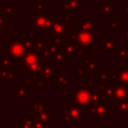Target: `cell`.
I'll return each instance as SVG.
<instances>
[{"instance_id": "obj_6", "label": "cell", "mask_w": 128, "mask_h": 128, "mask_svg": "<svg viewBox=\"0 0 128 128\" xmlns=\"http://www.w3.org/2000/svg\"><path fill=\"white\" fill-rule=\"evenodd\" d=\"M63 52H64V54L67 58H79L78 56H81L82 49L78 45L76 46L75 44H73L71 42H68V43L64 44Z\"/></svg>"}, {"instance_id": "obj_12", "label": "cell", "mask_w": 128, "mask_h": 128, "mask_svg": "<svg viewBox=\"0 0 128 128\" xmlns=\"http://www.w3.org/2000/svg\"><path fill=\"white\" fill-rule=\"evenodd\" d=\"M65 24L62 22V21H55L54 24L52 25V32L57 35V36H63V32H65Z\"/></svg>"}, {"instance_id": "obj_7", "label": "cell", "mask_w": 128, "mask_h": 128, "mask_svg": "<svg viewBox=\"0 0 128 128\" xmlns=\"http://www.w3.org/2000/svg\"><path fill=\"white\" fill-rule=\"evenodd\" d=\"M97 60H95L92 56L89 57H83L82 58V67L84 68L85 72L88 73H94L98 70V64Z\"/></svg>"}, {"instance_id": "obj_19", "label": "cell", "mask_w": 128, "mask_h": 128, "mask_svg": "<svg viewBox=\"0 0 128 128\" xmlns=\"http://www.w3.org/2000/svg\"><path fill=\"white\" fill-rule=\"evenodd\" d=\"M122 41H128V28H123L121 33Z\"/></svg>"}, {"instance_id": "obj_14", "label": "cell", "mask_w": 128, "mask_h": 128, "mask_svg": "<svg viewBox=\"0 0 128 128\" xmlns=\"http://www.w3.org/2000/svg\"><path fill=\"white\" fill-rule=\"evenodd\" d=\"M54 59H55V62L56 63H59V64H65L66 63V56H65V54H64V52L63 51H61V50H57L54 54Z\"/></svg>"}, {"instance_id": "obj_1", "label": "cell", "mask_w": 128, "mask_h": 128, "mask_svg": "<svg viewBox=\"0 0 128 128\" xmlns=\"http://www.w3.org/2000/svg\"><path fill=\"white\" fill-rule=\"evenodd\" d=\"M72 104L80 109H87L92 104V89L77 88L72 92Z\"/></svg>"}, {"instance_id": "obj_16", "label": "cell", "mask_w": 128, "mask_h": 128, "mask_svg": "<svg viewBox=\"0 0 128 128\" xmlns=\"http://www.w3.org/2000/svg\"><path fill=\"white\" fill-rule=\"evenodd\" d=\"M55 72H56V68L54 65L51 66H47L45 68V70L43 71L44 75L46 76L47 79H51V78H55Z\"/></svg>"}, {"instance_id": "obj_5", "label": "cell", "mask_w": 128, "mask_h": 128, "mask_svg": "<svg viewBox=\"0 0 128 128\" xmlns=\"http://www.w3.org/2000/svg\"><path fill=\"white\" fill-rule=\"evenodd\" d=\"M113 99L116 102L128 100V87L123 85L113 84Z\"/></svg>"}, {"instance_id": "obj_4", "label": "cell", "mask_w": 128, "mask_h": 128, "mask_svg": "<svg viewBox=\"0 0 128 128\" xmlns=\"http://www.w3.org/2000/svg\"><path fill=\"white\" fill-rule=\"evenodd\" d=\"M75 38H76L77 45L81 49H89V47L93 45V36L91 31L77 29Z\"/></svg>"}, {"instance_id": "obj_11", "label": "cell", "mask_w": 128, "mask_h": 128, "mask_svg": "<svg viewBox=\"0 0 128 128\" xmlns=\"http://www.w3.org/2000/svg\"><path fill=\"white\" fill-rule=\"evenodd\" d=\"M93 24L94 23L92 21V15H86V17L81 20L80 25H77V27H80V29H83V30L92 31V29L94 28Z\"/></svg>"}, {"instance_id": "obj_2", "label": "cell", "mask_w": 128, "mask_h": 128, "mask_svg": "<svg viewBox=\"0 0 128 128\" xmlns=\"http://www.w3.org/2000/svg\"><path fill=\"white\" fill-rule=\"evenodd\" d=\"M62 118L65 123H83V113L82 109L76 106H63L62 107Z\"/></svg>"}, {"instance_id": "obj_18", "label": "cell", "mask_w": 128, "mask_h": 128, "mask_svg": "<svg viewBox=\"0 0 128 128\" xmlns=\"http://www.w3.org/2000/svg\"><path fill=\"white\" fill-rule=\"evenodd\" d=\"M118 27H121V25L115 19H110L109 20V22H108V31L114 32Z\"/></svg>"}, {"instance_id": "obj_13", "label": "cell", "mask_w": 128, "mask_h": 128, "mask_svg": "<svg viewBox=\"0 0 128 128\" xmlns=\"http://www.w3.org/2000/svg\"><path fill=\"white\" fill-rule=\"evenodd\" d=\"M118 114H128V100L117 102V105L114 106Z\"/></svg>"}, {"instance_id": "obj_10", "label": "cell", "mask_w": 128, "mask_h": 128, "mask_svg": "<svg viewBox=\"0 0 128 128\" xmlns=\"http://www.w3.org/2000/svg\"><path fill=\"white\" fill-rule=\"evenodd\" d=\"M118 71V80L117 82L120 85L128 87V66H122Z\"/></svg>"}, {"instance_id": "obj_3", "label": "cell", "mask_w": 128, "mask_h": 128, "mask_svg": "<svg viewBox=\"0 0 128 128\" xmlns=\"http://www.w3.org/2000/svg\"><path fill=\"white\" fill-rule=\"evenodd\" d=\"M109 106L107 104V101H99L94 104H91L89 107L90 110V118L96 119V118H107L108 114L110 113L108 110Z\"/></svg>"}, {"instance_id": "obj_15", "label": "cell", "mask_w": 128, "mask_h": 128, "mask_svg": "<svg viewBox=\"0 0 128 128\" xmlns=\"http://www.w3.org/2000/svg\"><path fill=\"white\" fill-rule=\"evenodd\" d=\"M57 83H58V86L60 87H66V86H70V79L67 77L66 74H62L59 76L58 80H57Z\"/></svg>"}, {"instance_id": "obj_9", "label": "cell", "mask_w": 128, "mask_h": 128, "mask_svg": "<svg viewBox=\"0 0 128 128\" xmlns=\"http://www.w3.org/2000/svg\"><path fill=\"white\" fill-rule=\"evenodd\" d=\"M115 42H116V38L115 37H113V38H111V37L103 38V40L100 42L101 44H103V47L101 46L100 50H103V53H105V54H110L114 49Z\"/></svg>"}, {"instance_id": "obj_20", "label": "cell", "mask_w": 128, "mask_h": 128, "mask_svg": "<svg viewBox=\"0 0 128 128\" xmlns=\"http://www.w3.org/2000/svg\"><path fill=\"white\" fill-rule=\"evenodd\" d=\"M93 84H94L93 79H91V78H86V79H85V85H86V87H87V88L92 87V86H93Z\"/></svg>"}, {"instance_id": "obj_17", "label": "cell", "mask_w": 128, "mask_h": 128, "mask_svg": "<svg viewBox=\"0 0 128 128\" xmlns=\"http://www.w3.org/2000/svg\"><path fill=\"white\" fill-rule=\"evenodd\" d=\"M117 59H128V47H117Z\"/></svg>"}, {"instance_id": "obj_8", "label": "cell", "mask_w": 128, "mask_h": 128, "mask_svg": "<svg viewBox=\"0 0 128 128\" xmlns=\"http://www.w3.org/2000/svg\"><path fill=\"white\" fill-rule=\"evenodd\" d=\"M99 13L103 15V17L108 18L116 13V7L112 5L111 2H108V1L103 2V4L99 6Z\"/></svg>"}]
</instances>
